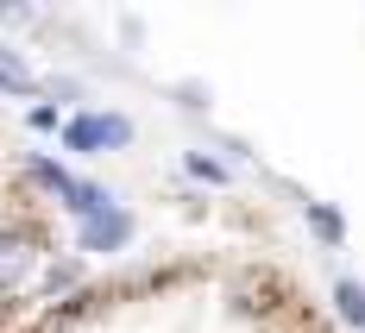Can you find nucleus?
Instances as JSON below:
<instances>
[{"label": "nucleus", "mask_w": 365, "mask_h": 333, "mask_svg": "<svg viewBox=\"0 0 365 333\" xmlns=\"http://www.w3.org/2000/svg\"><path fill=\"white\" fill-rule=\"evenodd\" d=\"M309 221H315V233H322V245H340V214H334V208L309 201Z\"/></svg>", "instance_id": "nucleus-6"}, {"label": "nucleus", "mask_w": 365, "mask_h": 333, "mask_svg": "<svg viewBox=\"0 0 365 333\" xmlns=\"http://www.w3.org/2000/svg\"><path fill=\"white\" fill-rule=\"evenodd\" d=\"M334 302H340V321L365 333V283H353V277H340V283H334Z\"/></svg>", "instance_id": "nucleus-5"}, {"label": "nucleus", "mask_w": 365, "mask_h": 333, "mask_svg": "<svg viewBox=\"0 0 365 333\" xmlns=\"http://www.w3.org/2000/svg\"><path fill=\"white\" fill-rule=\"evenodd\" d=\"M70 239L57 226V208L26 176V164L0 157V333H13L32 308L63 296Z\"/></svg>", "instance_id": "nucleus-2"}, {"label": "nucleus", "mask_w": 365, "mask_h": 333, "mask_svg": "<svg viewBox=\"0 0 365 333\" xmlns=\"http://www.w3.org/2000/svg\"><path fill=\"white\" fill-rule=\"evenodd\" d=\"M0 95L6 101H26V95H38V70L13 51V44H0Z\"/></svg>", "instance_id": "nucleus-4"}, {"label": "nucleus", "mask_w": 365, "mask_h": 333, "mask_svg": "<svg viewBox=\"0 0 365 333\" xmlns=\"http://www.w3.org/2000/svg\"><path fill=\"white\" fill-rule=\"evenodd\" d=\"M63 145L95 157V151H113V145H133V120L126 113H82L63 126Z\"/></svg>", "instance_id": "nucleus-3"}, {"label": "nucleus", "mask_w": 365, "mask_h": 333, "mask_svg": "<svg viewBox=\"0 0 365 333\" xmlns=\"http://www.w3.org/2000/svg\"><path fill=\"white\" fill-rule=\"evenodd\" d=\"M13 333H340V321L284 258L189 245L70 283Z\"/></svg>", "instance_id": "nucleus-1"}]
</instances>
